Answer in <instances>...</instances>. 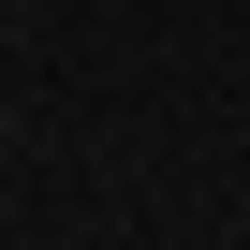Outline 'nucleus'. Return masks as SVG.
<instances>
[]
</instances>
